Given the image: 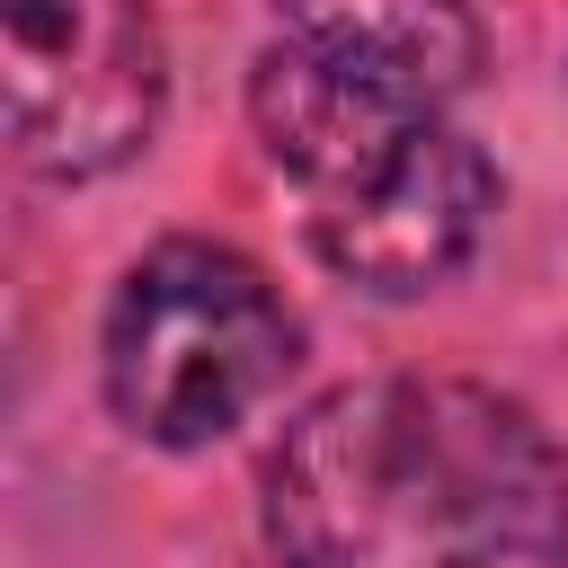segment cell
<instances>
[{"label": "cell", "instance_id": "2", "mask_svg": "<svg viewBox=\"0 0 568 568\" xmlns=\"http://www.w3.org/2000/svg\"><path fill=\"white\" fill-rule=\"evenodd\" d=\"M266 9L275 44L248 71V115L311 204L364 186L479 80V27L462 0H266Z\"/></svg>", "mask_w": 568, "mask_h": 568}, {"label": "cell", "instance_id": "3", "mask_svg": "<svg viewBox=\"0 0 568 568\" xmlns=\"http://www.w3.org/2000/svg\"><path fill=\"white\" fill-rule=\"evenodd\" d=\"M293 364H302L293 311L240 248L213 240L151 248L106 302V355H98L106 408L169 453L231 435L257 399L284 390Z\"/></svg>", "mask_w": 568, "mask_h": 568}, {"label": "cell", "instance_id": "4", "mask_svg": "<svg viewBox=\"0 0 568 568\" xmlns=\"http://www.w3.org/2000/svg\"><path fill=\"white\" fill-rule=\"evenodd\" d=\"M9 142L36 178H106L160 124L169 62L151 0H0Z\"/></svg>", "mask_w": 568, "mask_h": 568}, {"label": "cell", "instance_id": "1", "mask_svg": "<svg viewBox=\"0 0 568 568\" xmlns=\"http://www.w3.org/2000/svg\"><path fill=\"white\" fill-rule=\"evenodd\" d=\"M284 568H568V453L479 382H337L266 453Z\"/></svg>", "mask_w": 568, "mask_h": 568}, {"label": "cell", "instance_id": "5", "mask_svg": "<svg viewBox=\"0 0 568 568\" xmlns=\"http://www.w3.org/2000/svg\"><path fill=\"white\" fill-rule=\"evenodd\" d=\"M488 204H497V169L479 160V142H462L453 124H426L364 186L311 204V248L373 293H426L479 248Z\"/></svg>", "mask_w": 568, "mask_h": 568}]
</instances>
